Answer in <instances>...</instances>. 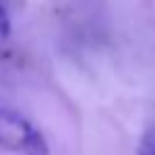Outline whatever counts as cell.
I'll return each instance as SVG.
<instances>
[{
	"label": "cell",
	"mask_w": 155,
	"mask_h": 155,
	"mask_svg": "<svg viewBox=\"0 0 155 155\" xmlns=\"http://www.w3.org/2000/svg\"><path fill=\"white\" fill-rule=\"evenodd\" d=\"M10 31H12V24H10V15H7L5 5L0 2V41H5V39L10 36Z\"/></svg>",
	"instance_id": "obj_3"
},
{
	"label": "cell",
	"mask_w": 155,
	"mask_h": 155,
	"mask_svg": "<svg viewBox=\"0 0 155 155\" xmlns=\"http://www.w3.org/2000/svg\"><path fill=\"white\" fill-rule=\"evenodd\" d=\"M136 155H155V126L145 128V133L140 136V143H138V153Z\"/></svg>",
	"instance_id": "obj_2"
},
{
	"label": "cell",
	"mask_w": 155,
	"mask_h": 155,
	"mask_svg": "<svg viewBox=\"0 0 155 155\" xmlns=\"http://www.w3.org/2000/svg\"><path fill=\"white\" fill-rule=\"evenodd\" d=\"M0 148L15 155H51L44 133L10 107H0Z\"/></svg>",
	"instance_id": "obj_1"
}]
</instances>
